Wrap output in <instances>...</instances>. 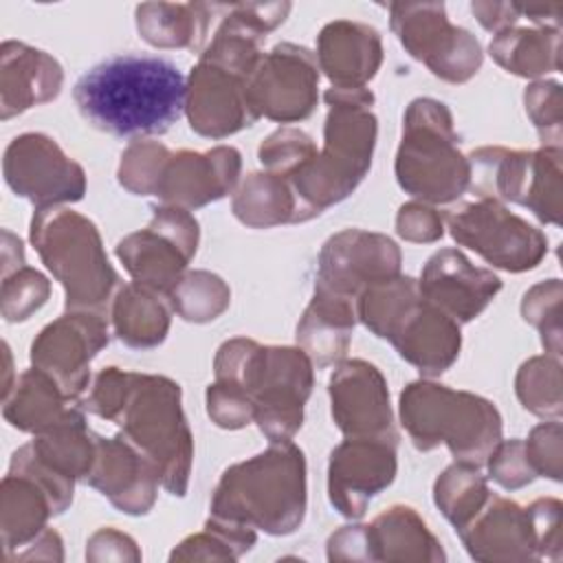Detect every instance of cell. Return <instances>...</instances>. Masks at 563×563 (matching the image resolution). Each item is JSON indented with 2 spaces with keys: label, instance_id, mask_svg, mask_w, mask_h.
Returning a JSON list of instances; mask_svg holds the SVG:
<instances>
[{
  "label": "cell",
  "instance_id": "836d02e7",
  "mask_svg": "<svg viewBox=\"0 0 563 563\" xmlns=\"http://www.w3.org/2000/svg\"><path fill=\"white\" fill-rule=\"evenodd\" d=\"M233 216L253 229L299 222L297 198L286 178L271 172H253L233 196Z\"/></svg>",
  "mask_w": 563,
  "mask_h": 563
},
{
  "label": "cell",
  "instance_id": "f5cc1de1",
  "mask_svg": "<svg viewBox=\"0 0 563 563\" xmlns=\"http://www.w3.org/2000/svg\"><path fill=\"white\" fill-rule=\"evenodd\" d=\"M471 11L486 31L501 33L521 18V4L517 2H473Z\"/></svg>",
  "mask_w": 563,
  "mask_h": 563
},
{
  "label": "cell",
  "instance_id": "44dd1931",
  "mask_svg": "<svg viewBox=\"0 0 563 563\" xmlns=\"http://www.w3.org/2000/svg\"><path fill=\"white\" fill-rule=\"evenodd\" d=\"M240 167V152L231 145H218L202 154L167 152L154 196L172 207L196 209L227 196L238 183Z\"/></svg>",
  "mask_w": 563,
  "mask_h": 563
},
{
  "label": "cell",
  "instance_id": "7dc6e473",
  "mask_svg": "<svg viewBox=\"0 0 563 563\" xmlns=\"http://www.w3.org/2000/svg\"><path fill=\"white\" fill-rule=\"evenodd\" d=\"M207 413L222 429H240L255 418L251 398L227 383H213L207 387Z\"/></svg>",
  "mask_w": 563,
  "mask_h": 563
},
{
  "label": "cell",
  "instance_id": "2e32d148",
  "mask_svg": "<svg viewBox=\"0 0 563 563\" xmlns=\"http://www.w3.org/2000/svg\"><path fill=\"white\" fill-rule=\"evenodd\" d=\"M398 275L400 249L394 240L383 233L345 229L323 244L314 290L358 301L367 288Z\"/></svg>",
  "mask_w": 563,
  "mask_h": 563
},
{
  "label": "cell",
  "instance_id": "d6a6232c",
  "mask_svg": "<svg viewBox=\"0 0 563 563\" xmlns=\"http://www.w3.org/2000/svg\"><path fill=\"white\" fill-rule=\"evenodd\" d=\"M35 455L70 479H88L97 455V435L86 427L84 413L73 407L64 420L31 440Z\"/></svg>",
  "mask_w": 563,
  "mask_h": 563
},
{
  "label": "cell",
  "instance_id": "74e56055",
  "mask_svg": "<svg viewBox=\"0 0 563 563\" xmlns=\"http://www.w3.org/2000/svg\"><path fill=\"white\" fill-rule=\"evenodd\" d=\"M255 543V530L235 521L209 517L205 530L185 539L169 559H202V561H218V559H238L249 552Z\"/></svg>",
  "mask_w": 563,
  "mask_h": 563
},
{
  "label": "cell",
  "instance_id": "8fae6325",
  "mask_svg": "<svg viewBox=\"0 0 563 563\" xmlns=\"http://www.w3.org/2000/svg\"><path fill=\"white\" fill-rule=\"evenodd\" d=\"M468 189L477 198L510 200L528 207L541 222H561V147H479L468 154Z\"/></svg>",
  "mask_w": 563,
  "mask_h": 563
},
{
  "label": "cell",
  "instance_id": "681fc988",
  "mask_svg": "<svg viewBox=\"0 0 563 563\" xmlns=\"http://www.w3.org/2000/svg\"><path fill=\"white\" fill-rule=\"evenodd\" d=\"M528 519L537 541L539 559H561V501L537 499L528 508Z\"/></svg>",
  "mask_w": 563,
  "mask_h": 563
},
{
  "label": "cell",
  "instance_id": "7402d4cb",
  "mask_svg": "<svg viewBox=\"0 0 563 563\" xmlns=\"http://www.w3.org/2000/svg\"><path fill=\"white\" fill-rule=\"evenodd\" d=\"M418 288L453 321L466 323L495 299L501 279L488 268L473 266L460 249H440L427 260Z\"/></svg>",
  "mask_w": 563,
  "mask_h": 563
},
{
  "label": "cell",
  "instance_id": "5b68a950",
  "mask_svg": "<svg viewBox=\"0 0 563 563\" xmlns=\"http://www.w3.org/2000/svg\"><path fill=\"white\" fill-rule=\"evenodd\" d=\"M211 517L277 537L295 532L306 517L303 451L290 440H279L264 453L229 466L213 490Z\"/></svg>",
  "mask_w": 563,
  "mask_h": 563
},
{
  "label": "cell",
  "instance_id": "d6986e66",
  "mask_svg": "<svg viewBox=\"0 0 563 563\" xmlns=\"http://www.w3.org/2000/svg\"><path fill=\"white\" fill-rule=\"evenodd\" d=\"M396 444L376 438H347L330 453L328 493L347 519L365 515L367 504L396 477Z\"/></svg>",
  "mask_w": 563,
  "mask_h": 563
},
{
  "label": "cell",
  "instance_id": "7a4b0ae2",
  "mask_svg": "<svg viewBox=\"0 0 563 563\" xmlns=\"http://www.w3.org/2000/svg\"><path fill=\"white\" fill-rule=\"evenodd\" d=\"M81 117L112 136L165 134L183 114L187 81L158 55L125 53L86 70L73 90Z\"/></svg>",
  "mask_w": 563,
  "mask_h": 563
},
{
  "label": "cell",
  "instance_id": "9c48e42d",
  "mask_svg": "<svg viewBox=\"0 0 563 563\" xmlns=\"http://www.w3.org/2000/svg\"><path fill=\"white\" fill-rule=\"evenodd\" d=\"M31 242L46 268L64 286L66 310L106 314L119 275L110 266L97 227L70 209H37Z\"/></svg>",
  "mask_w": 563,
  "mask_h": 563
},
{
  "label": "cell",
  "instance_id": "f546056e",
  "mask_svg": "<svg viewBox=\"0 0 563 563\" xmlns=\"http://www.w3.org/2000/svg\"><path fill=\"white\" fill-rule=\"evenodd\" d=\"M73 400L42 369H26L13 391L4 396V418L11 427L29 433H42L64 420L73 409Z\"/></svg>",
  "mask_w": 563,
  "mask_h": 563
},
{
  "label": "cell",
  "instance_id": "bcb514c9",
  "mask_svg": "<svg viewBox=\"0 0 563 563\" xmlns=\"http://www.w3.org/2000/svg\"><path fill=\"white\" fill-rule=\"evenodd\" d=\"M486 462L490 477L506 490H517L537 477L526 457L523 440L519 438L501 440Z\"/></svg>",
  "mask_w": 563,
  "mask_h": 563
},
{
  "label": "cell",
  "instance_id": "816d5d0a",
  "mask_svg": "<svg viewBox=\"0 0 563 563\" xmlns=\"http://www.w3.org/2000/svg\"><path fill=\"white\" fill-rule=\"evenodd\" d=\"M330 561H372L367 526H343L328 539Z\"/></svg>",
  "mask_w": 563,
  "mask_h": 563
},
{
  "label": "cell",
  "instance_id": "3957f363",
  "mask_svg": "<svg viewBox=\"0 0 563 563\" xmlns=\"http://www.w3.org/2000/svg\"><path fill=\"white\" fill-rule=\"evenodd\" d=\"M323 150L290 180L299 222L347 198L365 178L376 145L374 95L367 88H330Z\"/></svg>",
  "mask_w": 563,
  "mask_h": 563
},
{
  "label": "cell",
  "instance_id": "c3c4849f",
  "mask_svg": "<svg viewBox=\"0 0 563 563\" xmlns=\"http://www.w3.org/2000/svg\"><path fill=\"white\" fill-rule=\"evenodd\" d=\"M526 457L534 475L561 479V422H543L532 429L530 438L523 440Z\"/></svg>",
  "mask_w": 563,
  "mask_h": 563
},
{
  "label": "cell",
  "instance_id": "e0dca14e",
  "mask_svg": "<svg viewBox=\"0 0 563 563\" xmlns=\"http://www.w3.org/2000/svg\"><path fill=\"white\" fill-rule=\"evenodd\" d=\"M106 345V314L70 310L37 334L31 345V363L46 372L75 402L88 387L90 361Z\"/></svg>",
  "mask_w": 563,
  "mask_h": 563
},
{
  "label": "cell",
  "instance_id": "ffe728a7",
  "mask_svg": "<svg viewBox=\"0 0 563 563\" xmlns=\"http://www.w3.org/2000/svg\"><path fill=\"white\" fill-rule=\"evenodd\" d=\"M328 389L332 418L347 438L398 442L387 383L376 365L361 358L339 363Z\"/></svg>",
  "mask_w": 563,
  "mask_h": 563
},
{
  "label": "cell",
  "instance_id": "4316f807",
  "mask_svg": "<svg viewBox=\"0 0 563 563\" xmlns=\"http://www.w3.org/2000/svg\"><path fill=\"white\" fill-rule=\"evenodd\" d=\"M356 321V301L334 292L314 290L297 323V343L317 367L341 363L350 350Z\"/></svg>",
  "mask_w": 563,
  "mask_h": 563
},
{
  "label": "cell",
  "instance_id": "ab89813d",
  "mask_svg": "<svg viewBox=\"0 0 563 563\" xmlns=\"http://www.w3.org/2000/svg\"><path fill=\"white\" fill-rule=\"evenodd\" d=\"M260 163L266 172L290 180L299 169H303L314 156V141L299 128H279L260 145Z\"/></svg>",
  "mask_w": 563,
  "mask_h": 563
},
{
  "label": "cell",
  "instance_id": "f35d334b",
  "mask_svg": "<svg viewBox=\"0 0 563 563\" xmlns=\"http://www.w3.org/2000/svg\"><path fill=\"white\" fill-rule=\"evenodd\" d=\"M517 396L521 405L541 418L561 416V365L559 358L534 356L517 374Z\"/></svg>",
  "mask_w": 563,
  "mask_h": 563
},
{
  "label": "cell",
  "instance_id": "e575fe53",
  "mask_svg": "<svg viewBox=\"0 0 563 563\" xmlns=\"http://www.w3.org/2000/svg\"><path fill=\"white\" fill-rule=\"evenodd\" d=\"M559 29H506L490 42L493 59L512 75L541 77L559 70Z\"/></svg>",
  "mask_w": 563,
  "mask_h": 563
},
{
  "label": "cell",
  "instance_id": "83f0119b",
  "mask_svg": "<svg viewBox=\"0 0 563 563\" xmlns=\"http://www.w3.org/2000/svg\"><path fill=\"white\" fill-rule=\"evenodd\" d=\"M367 530L372 561H444L440 541L409 506H391Z\"/></svg>",
  "mask_w": 563,
  "mask_h": 563
},
{
  "label": "cell",
  "instance_id": "b9f144b4",
  "mask_svg": "<svg viewBox=\"0 0 563 563\" xmlns=\"http://www.w3.org/2000/svg\"><path fill=\"white\" fill-rule=\"evenodd\" d=\"M521 314L528 323L539 328L543 347L559 358L561 354V282L548 279L532 286L521 301Z\"/></svg>",
  "mask_w": 563,
  "mask_h": 563
},
{
  "label": "cell",
  "instance_id": "4fadbf2b",
  "mask_svg": "<svg viewBox=\"0 0 563 563\" xmlns=\"http://www.w3.org/2000/svg\"><path fill=\"white\" fill-rule=\"evenodd\" d=\"M389 11L400 44L435 77L464 84L479 70V42L449 22L442 2H394Z\"/></svg>",
  "mask_w": 563,
  "mask_h": 563
},
{
  "label": "cell",
  "instance_id": "484cf974",
  "mask_svg": "<svg viewBox=\"0 0 563 563\" xmlns=\"http://www.w3.org/2000/svg\"><path fill=\"white\" fill-rule=\"evenodd\" d=\"M383 62L380 35L374 26L352 20L325 24L317 42L319 70L332 81V88H365Z\"/></svg>",
  "mask_w": 563,
  "mask_h": 563
},
{
  "label": "cell",
  "instance_id": "52a82bcc",
  "mask_svg": "<svg viewBox=\"0 0 563 563\" xmlns=\"http://www.w3.org/2000/svg\"><path fill=\"white\" fill-rule=\"evenodd\" d=\"M356 317L424 376H440L460 354V323L427 301L409 275L367 288L356 301Z\"/></svg>",
  "mask_w": 563,
  "mask_h": 563
},
{
  "label": "cell",
  "instance_id": "ac0fdd59",
  "mask_svg": "<svg viewBox=\"0 0 563 563\" xmlns=\"http://www.w3.org/2000/svg\"><path fill=\"white\" fill-rule=\"evenodd\" d=\"M317 55L299 44H277L266 53L251 77V103L255 112L279 123H295L312 114L317 106Z\"/></svg>",
  "mask_w": 563,
  "mask_h": 563
},
{
  "label": "cell",
  "instance_id": "d590c367",
  "mask_svg": "<svg viewBox=\"0 0 563 563\" xmlns=\"http://www.w3.org/2000/svg\"><path fill=\"white\" fill-rule=\"evenodd\" d=\"M488 497L490 490L477 466L464 462H455L442 471L433 486L435 506L455 526V532L462 530L482 510Z\"/></svg>",
  "mask_w": 563,
  "mask_h": 563
},
{
  "label": "cell",
  "instance_id": "6da1fadb",
  "mask_svg": "<svg viewBox=\"0 0 563 563\" xmlns=\"http://www.w3.org/2000/svg\"><path fill=\"white\" fill-rule=\"evenodd\" d=\"M84 407L121 427V435L158 468L167 493H187L194 438L183 416L178 383L106 367L97 374Z\"/></svg>",
  "mask_w": 563,
  "mask_h": 563
},
{
  "label": "cell",
  "instance_id": "1f68e13d",
  "mask_svg": "<svg viewBox=\"0 0 563 563\" xmlns=\"http://www.w3.org/2000/svg\"><path fill=\"white\" fill-rule=\"evenodd\" d=\"M112 325L125 345L136 350L154 347L169 332V299L132 282L119 288L112 299Z\"/></svg>",
  "mask_w": 563,
  "mask_h": 563
},
{
  "label": "cell",
  "instance_id": "7bdbcfd3",
  "mask_svg": "<svg viewBox=\"0 0 563 563\" xmlns=\"http://www.w3.org/2000/svg\"><path fill=\"white\" fill-rule=\"evenodd\" d=\"M167 147L158 141H134L121 154L119 183L136 196H154L158 172L167 156Z\"/></svg>",
  "mask_w": 563,
  "mask_h": 563
},
{
  "label": "cell",
  "instance_id": "f6af8a7d",
  "mask_svg": "<svg viewBox=\"0 0 563 563\" xmlns=\"http://www.w3.org/2000/svg\"><path fill=\"white\" fill-rule=\"evenodd\" d=\"M523 101L541 143L561 147V86L556 81H534L526 88Z\"/></svg>",
  "mask_w": 563,
  "mask_h": 563
},
{
  "label": "cell",
  "instance_id": "5bb4252c",
  "mask_svg": "<svg viewBox=\"0 0 563 563\" xmlns=\"http://www.w3.org/2000/svg\"><path fill=\"white\" fill-rule=\"evenodd\" d=\"M198 235V222L187 209L154 207L150 227L125 235L117 244V257L136 284L167 297L196 255Z\"/></svg>",
  "mask_w": 563,
  "mask_h": 563
},
{
  "label": "cell",
  "instance_id": "cb8c5ba5",
  "mask_svg": "<svg viewBox=\"0 0 563 563\" xmlns=\"http://www.w3.org/2000/svg\"><path fill=\"white\" fill-rule=\"evenodd\" d=\"M468 554L477 561H532L539 559L528 510L493 495L482 510L457 530Z\"/></svg>",
  "mask_w": 563,
  "mask_h": 563
},
{
  "label": "cell",
  "instance_id": "d4e9b609",
  "mask_svg": "<svg viewBox=\"0 0 563 563\" xmlns=\"http://www.w3.org/2000/svg\"><path fill=\"white\" fill-rule=\"evenodd\" d=\"M64 73L55 57L29 44L7 40L0 48V117L2 121L55 99Z\"/></svg>",
  "mask_w": 563,
  "mask_h": 563
},
{
  "label": "cell",
  "instance_id": "277c9868",
  "mask_svg": "<svg viewBox=\"0 0 563 563\" xmlns=\"http://www.w3.org/2000/svg\"><path fill=\"white\" fill-rule=\"evenodd\" d=\"M218 383L242 389L253 407L260 431L271 440H290L303 420V405L312 391V361L301 347L260 345L238 336L224 341L216 354Z\"/></svg>",
  "mask_w": 563,
  "mask_h": 563
},
{
  "label": "cell",
  "instance_id": "8992f818",
  "mask_svg": "<svg viewBox=\"0 0 563 563\" xmlns=\"http://www.w3.org/2000/svg\"><path fill=\"white\" fill-rule=\"evenodd\" d=\"M260 40L238 26H218L187 81L185 110L191 130L222 139L253 125L251 77L262 62Z\"/></svg>",
  "mask_w": 563,
  "mask_h": 563
},
{
  "label": "cell",
  "instance_id": "60d3db41",
  "mask_svg": "<svg viewBox=\"0 0 563 563\" xmlns=\"http://www.w3.org/2000/svg\"><path fill=\"white\" fill-rule=\"evenodd\" d=\"M51 295L48 279L31 266H20L9 275H2V317L9 323L26 321L35 310H40Z\"/></svg>",
  "mask_w": 563,
  "mask_h": 563
},
{
  "label": "cell",
  "instance_id": "db71d44e",
  "mask_svg": "<svg viewBox=\"0 0 563 563\" xmlns=\"http://www.w3.org/2000/svg\"><path fill=\"white\" fill-rule=\"evenodd\" d=\"M92 541H99L103 545H108V552H103L99 556V561H108V559H123V561H139L141 559V552L136 550V543L134 539H130L128 534L114 530V528H101L97 530L92 537Z\"/></svg>",
  "mask_w": 563,
  "mask_h": 563
},
{
  "label": "cell",
  "instance_id": "30bf717a",
  "mask_svg": "<svg viewBox=\"0 0 563 563\" xmlns=\"http://www.w3.org/2000/svg\"><path fill=\"white\" fill-rule=\"evenodd\" d=\"M455 141L449 108L431 97L413 99L405 112L396 154L398 185L424 202L457 200L468 189L471 167Z\"/></svg>",
  "mask_w": 563,
  "mask_h": 563
},
{
  "label": "cell",
  "instance_id": "f907efd6",
  "mask_svg": "<svg viewBox=\"0 0 563 563\" xmlns=\"http://www.w3.org/2000/svg\"><path fill=\"white\" fill-rule=\"evenodd\" d=\"M396 231L409 242H435L442 238V216L422 202H407L396 216Z\"/></svg>",
  "mask_w": 563,
  "mask_h": 563
},
{
  "label": "cell",
  "instance_id": "ba28073f",
  "mask_svg": "<svg viewBox=\"0 0 563 563\" xmlns=\"http://www.w3.org/2000/svg\"><path fill=\"white\" fill-rule=\"evenodd\" d=\"M400 420L418 451L446 444L457 462L477 468L501 442V416L490 400L431 380L405 387Z\"/></svg>",
  "mask_w": 563,
  "mask_h": 563
},
{
  "label": "cell",
  "instance_id": "8d00e7d4",
  "mask_svg": "<svg viewBox=\"0 0 563 563\" xmlns=\"http://www.w3.org/2000/svg\"><path fill=\"white\" fill-rule=\"evenodd\" d=\"M169 306L185 319L194 323L213 321L220 317L229 301V286L209 271H191L185 273L183 279L167 295Z\"/></svg>",
  "mask_w": 563,
  "mask_h": 563
},
{
  "label": "cell",
  "instance_id": "603a6c76",
  "mask_svg": "<svg viewBox=\"0 0 563 563\" xmlns=\"http://www.w3.org/2000/svg\"><path fill=\"white\" fill-rule=\"evenodd\" d=\"M86 484L110 499L128 515H145L161 486L158 468L121 433L117 438L97 435V455Z\"/></svg>",
  "mask_w": 563,
  "mask_h": 563
},
{
  "label": "cell",
  "instance_id": "f1b7e54d",
  "mask_svg": "<svg viewBox=\"0 0 563 563\" xmlns=\"http://www.w3.org/2000/svg\"><path fill=\"white\" fill-rule=\"evenodd\" d=\"M55 517L51 497L31 477L7 473L2 479V543L11 561L20 548H26L46 530V519Z\"/></svg>",
  "mask_w": 563,
  "mask_h": 563
},
{
  "label": "cell",
  "instance_id": "9a60e30c",
  "mask_svg": "<svg viewBox=\"0 0 563 563\" xmlns=\"http://www.w3.org/2000/svg\"><path fill=\"white\" fill-rule=\"evenodd\" d=\"M7 185L37 209L59 202H77L86 194V174L46 134L26 132L15 136L2 161Z\"/></svg>",
  "mask_w": 563,
  "mask_h": 563
},
{
  "label": "cell",
  "instance_id": "ee69618b",
  "mask_svg": "<svg viewBox=\"0 0 563 563\" xmlns=\"http://www.w3.org/2000/svg\"><path fill=\"white\" fill-rule=\"evenodd\" d=\"M9 473H15V475H24V477H31L35 484H40L46 495L51 497V504H53V510L55 515H62L70 501H73V488H75V479L57 473L55 468H51L48 464H44L31 442L20 446L13 457H11V464H9Z\"/></svg>",
  "mask_w": 563,
  "mask_h": 563
},
{
  "label": "cell",
  "instance_id": "4dcf8cb0",
  "mask_svg": "<svg viewBox=\"0 0 563 563\" xmlns=\"http://www.w3.org/2000/svg\"><path fill=\"white\" fill-rule=\"evenodd\" d=\"M213 9V4L202 2H145L136 7V29L152 46L198 51L207 37Z\"/></svg>",
  "mask_w": 563,
  "mask_h": 563
},
{
  "label": "cell",
  "instance_id": "7c38bea8",
  "mask_svg": "<svg viewBox=\"0 0 563 563\" xmlns=\"http://www.w3.org/2000/svg\"><path fill=\"white\" fill-rule=\"evenodd\" d=\"M444 220L453 240L473 249L488 264L508 273H523L545 257L548 238L499 200L477 198L446 209Z\"/></svg>",
  "mask_w": 563,
  "mask_h": 563
}]
</instances>
